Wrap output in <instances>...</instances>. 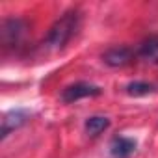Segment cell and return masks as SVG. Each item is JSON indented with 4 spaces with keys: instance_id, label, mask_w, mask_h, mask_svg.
I'll list each match as a JSON object with an SVG mask.
<instances>
[{
    "instance_id": "obj_3",
    "label": "cell",
    "mask_w": 158,
    "mask_h": 158,
    "mask_svg": "<svg viewBox=\"0 0 158 158\" xmlns=\"http://www.w3.org/2000/svg\"><path fill=\"white\" fill-rule=\"evenodd\" d=\"M101 93H102V89L99 86L80 80V82H74V84H69L67 88H63L60 99L65 104H73V102L80 101V99H86V97H99Z\"/></svg>"
},
{
    "instance_id": "obj_6",
    "label": "cell",
    "mask_w": 158,
    "mask_h": 158,
    "mask_svg": "<svg viewBox=\"0 0 158 158\" xmlns=\"http://www.w3.org/2000/svg\"><path fill=\"white\" fill-rule=\"evenodd\" d=\"M136 151V139L127 136H115L110 143V156L112 158H130Z\"/></svg>"
},
{
    "instance_id": "obj_8",
    "label": "cell",
    "mask_w": 158,
    "mask_h": 158,
    "mask_svg": "<svg viewBox=\"0 0 158 158\" xmlns=\"http://www.w3.org/2000/svg\"><path fill=\"white\" fill-rule=\"evenodd\" d=\"M108 127H110V119H108V117H102V115H91V117H88L86 123H84V128H86V132H88L89 136H99V134H102Z\"/></svg>"
},
{
    "instance_id": "obj_1",
    "label": "cell",
    "mask_w": 158,
    "mask_h": 158,
    "mask_svg": "<svg viewBox=\"0 0 158 158\" xmlns=\"http://www.w3.org/2000/svg\"><path fill=\"white\" fill-rule=\"evenodd\" d=\"M80 28V13L76 10H69L65 11L48 30L47 37H45V47L48 50H61L71 39L73 35Z\"/></svg>"
},
{
    "instance_id": "obj_2",
    "label": "cell",
    "mask_w": 158,
    "mask_h": 158,
    "mask_svg": "<svg viewBox=\"0 0 158 158\" xmlns=\"http://www.w3.org/2000/svg\"><path fill=\"white\" fill-rule=\"evenodd\" d=\"M26 34H28V24L24 19H19V17H11V19H6L2 23V43L4 47H19L24 39H26Z\"/></svg>"
},
{
    "instance_id": "obj_4",
    "label": "cell",
    "mask_w": 158,
    "mask_h": 158,
    "mask_svg": "<svg viewBox=\"0 0 158 158\" xmlns=\"http://www.w3.org/2000/svg\"><path fill=\"white\" fill-rule=\"evenodd\" d=\"M30 119V112L28 110H23V108H17V110H10L4 119H2V130H0V138L6 139L10 136V132L21 128L23 125H26Z\"/></svg>"
},
{
    "instance_id": "obj_9",
    "label": "cell",
    "mask_w": 158,
    "mask_h": 158,
    "mask_svg": "<svg viewBox=\"0 0 158 158\" xmlns=\"http://www.w3.org/2000/svg\"><path fill=\"white\" fill-rule=\"evenodd\" d=\"M125 91L130 95V97H143V95H149L154 91V86L149 84V82H143V80H134L130 84H127Z\"/></svg>"
},
{
    "instance_id": "obj_7",
    "label": "cell",
    "mask_w": 158,
    "mask_h": 158,
    "mask_svg": "<svg viewBox=\"0 0 158 158\" xmlns=\"http://www.w3.org/2000/svg\"><path fill=\"white\" fill-rule=\"evenodd\" d=\"M136 56L141 58L147 63H158V35L145 37L139 43V47L136 50Z\"/></svg>"
},
{
    "instance_id": "obj_5",
    "label": "cell",
    "mask_w": 158,
    "mask_h": 158,
    "mask_svg": "<svg viewBox=\"0 0 158 158\" xmlns=\"http://www.w3.org/2000/svg\"><path fill=\"white\" fill-rule=\"evenodd\" d=\"M134 56H136V52H134L132 48L119 45V47L108 48V50L102 54V61H104L106 65H110V67H125V65H128V63L134 60Z\"/></svg>"
}]
</instances>
